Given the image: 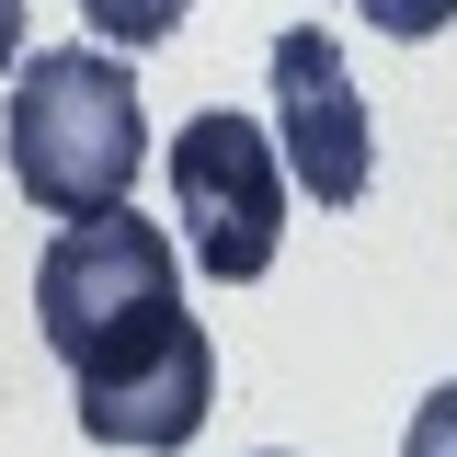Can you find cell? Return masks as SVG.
<instances>
[{
    "instance_id": "cell-4",
    "label": "cell",
    "mask_w": 457,
    "mask_h": 457,
    "mask_svg": "<svg viewBox=\"0 0 457 457\" xmlns=\"http://www.w3.org/2000/svg\"><path fill=\"white\" fill-rule=\"evenodd\" d=\"M183 297V252L137 206H104V218H57L46 263H35V332H46L57 366H80L92 343H114L126 320H149Z\"/></svg>"
},
{
    "instance_id": "cell-2",
    "label": "cell",
    "mask_w": 457,
    "mask_h": 457,
    "mask_svg": "<svg viewBox=\"0 0 457 457\" xmlns=\"http://www.w3.org/2000/svg\"><path fill=\"white\" fill-rule=\"evenodd\" d=\"M69 400H80V435L92 446H195L206 435V400H218V343H206V320L171 297V309H149V320H126L114 343H92L80 366H69Z\"/></svg>"
},
{
    "instance_id": "cell-3",
    "label": "cell",
    "mask_w": 457,
    "mask_h": 457,
    "mask_svg": "<svg viewBox=\"0 0 457 457\" xmlns=\"http://www.w3.org/2000/svg\"><path fill=\"white\" fill-rule=\"evenodd\" d=\"M171 218H183V263L218 286H252L286 240V161L252 114L206 104L171 137Z\"/></svg>"
},
{
    "instance_id": "cell-1",
    "label": "cell",
    "mask_w": 457,
    "mask_h": 457,
    "mask_svg": "<svg viewBox=\"0 0 457 457\" xmlns=\"http://www.w3.org/2000/svg\"><path fill=\"white\" fill-rule=\"evenodd\" d=\"M12 183L46 218H104L137 195L149 161V114H137V69L114 46H46L12 69V114H0Z\"/></svg>"
},
{
    "instance_id": "cell-6",
    "label": "cell",
    "mask_w": 457,
    "mask_h": 457,
    "mask_svg": "<svg viewBox=\"0 0 457 457\" xmlns=\"http://www.w3.org/2000/svg\"><path fill=\"white\" fill-rule=\"evenodd\" d=\"M183 12H195V0H80V23H92L104 46H171Z\"/></svg>"
},
{
    "instance_id": "cell-9",
    "label": "cell",
    "mask_w": 457,
    "mask_h": 457,
    "mask_svg": "<svg viewBox=\"0 0 457 457\" xmlns=\"http://www.w3.org/2000/svg\"><path fill=\"white\" fill-rule=\"evenodd\" d=\"M23 69V0H0V80Z\"/></svg>"
},
{
    "instance_id": "cell-8",
    "label": "cell",
    "mask_w": 457,
    "mask_h": 457,
    "mask_svg": "<svg viewBox=\"0 0 457 457\" xmlns=\"http://www.w3.org/2000/svg\"><path fill=\"white\" fill-rule=\"evenodd\" d=\"M400 457H457V378L435 400H423V411H411V435H400Z\"/></svg>"
},
{
    "instance_id": "cell-5",
    "label": "cell",
    "mask_w": 457,
    "mask_h": 457,
    "mask_svg": "<svg viewBox=\"0 0 457 457\" xmlns=\"http://www.w3.org/2000/svg\"><path fill=\"white\" fill-rule=\"evenodd\" d=\"M275 161H286V195L309 206H354L378 183V137H366V104H354V69L320 23H286L275 35Z\"/></svg>"
},
{
    "instance_id": "cell-7",
    "label": "cell",
    "mask_w": 457,
    "mask_h": 457,
    "mask_svg": "<svg viewBox=\"0 0 457 457\" xmlns=\"http://www.w3.org/2000/svg\"><path fill=\"white\" fill-rule=\"evenodd\" d=\"M354 12H366L378 35H400V46H423V35H446V23H457V0H354Z\"/></svg>"
}]
</instances>
